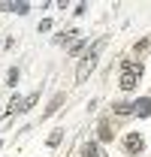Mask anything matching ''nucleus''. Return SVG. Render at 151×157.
Masks as SVG:
<instances>
[{
    "label": "nucleus",
    "mask_w": 151,
    "mask_h": 157,
    "mask_svg": "<svg viewBox=\"0 0 151 157\" xmlns=\"http://www.w3.org/2000/svg\"><path fill=\"white\" fill-rule=\"evenodd\" d=\"M103 45H106V36H103V39H97L94 45H91V52H88V55L82 58V63H79V70H76V85H79V82H85V78L91 76V70L97 67V58H100Z\"/></svg>",
    "instance_id": "nucleus-1"
},
{
    "label": "nucleus",
    "mask_w": 151,
    "mask_h": 157,
    "mask_svg": "<svg viewBox=\"0 0 151 157\" xmlns=\"http://www.w3.org/2000/svg\"><path fill=\"white\" fill-rule=\"evenodd\" d=\"M142 76V63H133V60H124V73H121V91H133L136 82Z\"/></svg>",
    "instance_id": "nucleus-2"
},
{
    "label": "nucleus",
    "mask_w": 151,
    "mask_h": 157,
    "mask_svg": "<svg viewBox=\"0 0 151 157\" xmlns=\"http://www.w3.org/2000/svg\"><path fill=\"white\" fill-rule=\"evenodd\" d=\"M142 145H145V142H142V136H139V133H130V136L124 139L127 154H139V151H142Z\"/></svg>",
    "instance_id": "nucleus-3"
},
{
    "label": "nucleus",
    "mask_w": 151,
    "mask_h": 157,
    "mask_svg": "<svg viewBox=\"0 0 151 157\" xmlns=\"http://www.w3.org/2000/svg\"><path fill=\"white\" fill-rule=\"evenodd\" d=\"M133 106H136V115H142V118H148V115H151V97H142V100H136Z\"/></svg>",
    "instance_id": "nucleus-4"
},
{
    "label": "nucleus",
    "mask_w": 151,
    "mask_h": 157,
    "mask_svg": "<svg viewBox=\"0 0 151 157\" xmlns=\"http://www.w3.org/2000/svg\"><path fill=\"white\" fill-rule=\"evenodd\" d=\"M0 9H6V12H18V15H27V12H30V3H3Z\"/></svg>",
    "instance_id": "nucleus-5"
},
{
    "label": "nucleus",
    "mask_w": 151,
    "mask_h": 157,
    "mask_svg": "<svg viewBox=\"0 0 151 157\" xmlns=\"http://www.w3.org/2000/svg\"><path fill=\"white\" fill-rule=\"evenodd\" d=\"M85 157H106V151H103L100 142H88L85 145Z\"/></svg>",
    "instance_id": "nucleus-6"
},
{
    "label": "nucleus",
    "mask_w": 151,
    "mask_h": 157,
    "mask_svg": "<svg viewBox=\"0 0 151 157\" xmlns=\"http://www.w3.org/2000/svg\"><path fill=\"white\" fill-rule=\"evenodd\" d=\"M60 103H64V94H55V100H52V103H48V109H45V112H42V118H48V115H55L57 109H60Z\"/></svg>",
    "instance_id": "nucleus-7"
},
{
    "label": "nucleus",
    "mask_w": 151,
    "mask_h": 157,
    "mask_svg": "<svg viewBox=\"0 0 151 157\" xmlns=\"http://www.w3.org/2000/svg\"><path fill=\"white\" fill-rule=\"evenodd\" d=\"M115 115H136V106L133 103H118L115 106Z\"/></svg>",
    "instance_id": "nucleus-8"
},
{
    "label": "nucleus",
    "mask_w": 151,
    "mask_h": 157,
    "mask_svg": "<svg viewBox=\"0 0 151 157\" xmlns=\"http://www.w3.org/2000/svg\"><path fill=\"white\" fill-rule=\"evenodd\" d=\"M37 100H39V94H37V91H33V94H27V97L21 100V109H18V112H27V109H30V106H33Z\"/></svg>",
    "instance_id": "nucleus-9"
},
{
    "label": "nucleus",
    "mask_w": 151,
    "mask_h": 157,
    "mask_svg": "<svg viewBox=\"0 0 151 157\" xmlns=\"http://www.w3.org/2000/svg\"><path fill=\"white\" fill-rule=\"evenodd\" d=\"M60 139H64V130H55V133H52V136H48V145H52V148H55L57 142H60Z\"/></svg>",
    "instance_id": "nucleus-10"
},
{
    "label": "nucleus",
    "mask_w": 151,
    "mask_h": 157,
    "mask_svg": "<svg viewBox=\"0 0 151 157\" xmlns=\"http://www.w3.org/2000/svg\"><path fill=\"white\" fill-rule=\"evenodd\" d=\"M100 139L106 142V139H112V130H109V124H100Z\"/></svg>",
    "instance_id": "nucleus-11"
},
{
    "label": "nucleus",
    "mask_w": 151,
    "mask_h": 157,
    "mask_svg": "<svg viewBox=\"0 0 151 157\" xmlns=\"http://www.w3.org/2000/svg\"><path fill=\"white\" fill-rule=\"evenodd\" d=\"M15 82H18V67L9 70V82H6V85H15Z\"/></svg>",
    "instance_id": "nucleus-12"
}]
</instances>
